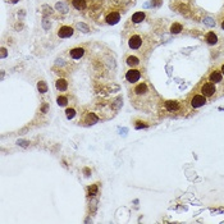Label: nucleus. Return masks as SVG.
Masks as SVG:
<instances>
[{
    "label": "nucleus",
    "instance_id": "aec40b11",
    "mask_svg": "<svg viewBox=\"0 0 224 224\" xmlns=\"http://www.w3.org/2000/svg\"><path fill=\"white\" fill-rule=\"evenodd\" d=\"M37 88H39V91L40 92H42V94H44V92H46L48 91V85L45 83V82H39V83H37Z\"/></svg>",
    "mask_w": 224,
    "mask_h": 224
},
{
    "label": "nucleus",
    "instance_id": "2eb2a0df",
    "mask_svg": "<svg viewBox=\"0 0 224 224\" xmlns=\"http://www.w3.org/2000/svg\"><path fill=\"white\" fill-rule=\"evenodd\" d=\"M143 20H145V13L143 12H137L132 15V18H131V21H132L133 23H141Z\"/></svg>",
    "mask_w": 224,
    "mask_h": 224
},
{
    "label": "nucleus",
    "instance_id": "0eeeda50",
    "mask_svg": "<svg viewBox=\"0 0 224 224\" xmlns=\"http://www.w3.org/2000/svg\"><path fill=\"white\" fill-rule=\"evenodd\" d=\"M73 33H74V30L69 26H62L58 30V36L62 37V39H68V37L73 36Z\"/></svg>",
    "mask_w": 224,
    "mask_h": 224
},
{
    "label": "nucleus",
    "instance_id": "c85d7f7f",
    "mask_svg": "<svg viewBox=\"0 0 224 224\" xmlns=\"http://www.w3.org/2000/svg\"><path fill=\"white\" fill-rule=\"evenodd\" d=\"M221 28H223V30H224V21H223V22H221Z\"/></svg>",
    "mask_w": 224,
    "mask_h": 224
},
{
    "label": "nucleus",
    "instance_id": "4be33fe9",
    "mask_svg": "<svg viewBox=\"0 0 224 224\" xmlns=\"http://www.w3.org/2000/svg\"><path fill=\"white\" fill-rule=\"evenodd\" d=\"M57 9H58L59 12H62V13H67V12H68L67 5L63 4V3H58V4H57Z\"/></svg>",
    "mask_w": 224,
    "mask_h": 224
},
{
    "label": "nucleus",
    "instance_id": "dca6fc26",
    "mask_svg": "<svg viewBox=\"0 0 224 224\" xmlns=\"http://www.w3.org/2000/svg\"><path fill=\"white\" fill-rule=\"evenodd\" d=\"M127 64H128L129 67L135 68V67H137V65L140 64V59H138L137 57H135V55H129V57L127 58Z\"/></svg>",
    "mask_w": 224,
    "mask_h": 224
},
{
    "label": "nucleus",
    "instance_id": "f8f14e48",
    "mask_svg": "<svg viewBox=\"0 0 224 224\" xmlns=\"http://www.w3.org/2000/svg\"><path fill=\"white\" fill-rule=\"evenodd\" d=\"M72 5L77 10H83L87 7V3L86 0H72Z\"/></svg>",
    "mask_w": 224,
    "mask_h": 224
},
{
    "label": "nucleus",
    "instance_id": "bb28decb",
    "mask_svg": "<svg viewBox=\"0 0 224 224\" xmlns=\"http://www.w3.org/2000/svg\"><path fill=\"white\" fill-rule=\"evenodd\" d=\"M10 3H13V4H15V3H18V0H10Z\"/></svg>",
    "mask_w": 224,
    "mask_h": 224
},
{
    "label": "nucleus",
    "instance_id": "a878e982",
    "mask_svg": "<svg viewBox=\"0 0 224 224\" xmlns=\"http://www.w3.org/2000/svg\"><path fill=\"white\" fill-rule=\"evenodd\" d=\"M5 57H7V50L3 48L2 49V58H5Z\"/></svg>",
    "mask_w": 224,
    "mask_h": 224
},
{
    "label": "nucleus",
    "instance_id": "39448f33",
    "mask_svg": "<svg viewBox=\"0 0 224 224\" xmlns=\"http://www.w3.org/2000/svg\"><path fill=\"white\" fill-rule=\"evenodd\" d=\"M140 78H141V70H138V69L132 68L126 73V80L131 83H136L137 81H140Z\"/></svg>",
    "mask_w": 224,
    "mask_h": 224
},
{
    "label": "nucleus",
    "instance_id": "7ed1b4c3",
    "mask_svg": "<svg viewBox=\"0 0 224 224\" xmlns=\"http://www.w3.org/2000/svg\"><path fill=\"white\" fill-rule=\"evenodd\" d=\"M200 92H201V95H204L205 98H211V96L215 95V92H216V86L213 82H205V83H202V86L200 88Z\"/></svg>",
    "mask_w": 224,
    "mask_h": 224
},
{
    "label": "nucleus",
    "instance_id": "1a4fd4ad",
    "mask_svg": "<svg viewBox=\"0 0 224 224\" xmlns=\"http://www.w3.org/2000/svg\"><path fill=\"white\" fill-rule=\"evenodd\" d=\"M82 122H83L85 124L90 126V124L98 123V122H99V118H98V115H96L95 113H86L85 117H83V119H82Z\"/></svg>",
    "mask_w": 224,
    "mask_h": 224
},
{
    "label": "nucleus",
    "instance_id": "6ab92c4d",
    "mask_svg": "<svg viewBox=\"0 0 224 224\" xmlns=\"http://www.w3.org/2000/svg\"><path fill=\"white\" fill-rule=\"evenodd\" d=\"M57 101H58V105H59V106H65V105L68 104V99H67L65 96H58Z\"/></svg>",
    "mask_w": 224,
    "mask_h": 224
},
{
    "label": "nucleus",
    "instance_id": "9b49d317",
    "mask_svg": "<svg viewBox=\"0 0 224 224\" xmlns=\"http://www.w3.org/2000/svg\"><path fill=\"white\" fill-rule=\"evenodd\" d=\"M83 54H85V49L83 48H74L69 51V55H70V58L73 59H81L83 57Z\"/></svg>",
    "mask_w": 224,
    "mask_h": 224
},
{
    "label": "nucleus",
    "instance_id": "ddd939ff",
    "mask_svg": "<svg viewBox=\"0 0 224 224\" xmlns=\"http://www.w3.org/2000/svg\"><path fill=\"white\" fill-rule=\"evenodd\" d=\"M55 87H57L58 91H65L68 88V82L64 78H59L57 82H55Z\"/></svg>",
    "mask_w": 224,
    "mask_h": 224
},
{
    "label": "nucleus",
    "instance_id": "6e6552de",
    "mask_svg": "<svg viewBox=\"0 0 224 224\" xmlns=\"http://www.w3.org/2000/svg\"><path fill=\"white\" fill-rule=\"evenodd\" d=\"M105 21H106L108 25H117L120 21V14L118 12H110L105 17Z\"/></svg>",
    "mask_w": 224,
    "mask_h": 224
},
{
    "label": "nucleus",
    "instance_id": "5701e85b",
    "mask_svg": "<svg viewBox=\"0 0 224 224\" xmlns=\"http://www.w3.org/2000/svg\"><path fill=\"white\" fill-rule=\"evenodd\" d=\"M77 27H78L80 30H82V31H83L85 33H87V32L90 31V28H88V26H86L85 23H78V25H77Z\"/></svg>",
    "mask_w": 224,
    "mask_h": 224
},
{
    "label": "nucleus",
    "instance_id": "9d476101",
    "mask_svg": "<svg viewBox=\"0 0 224 224\" xmlns=\"http://www.w3.org/2000/svg\"><path fill=\"white\" fill-rule=\"evenodd\" d=\"M209 80L213 83H220L223 81V73H221V70H213L210 73V76H209Z\"/></svg>",
    "mask_w": 224,
    "mask_h": 224
},
{
    "label": "nucleus",
    "instance_id": "cd10ccee",
    "mask_svg": "<svg viewBox=\"0 0 224 224\" xmlns=\"http://www.w3.org/2000/svg\"><path fill=\"white\" fill-rule=\"evenodd\" d=\"M221 73H223V76H224V64L221 65Z\"/></svg>",
    "mask_w": 224,
    "mask_h": 224
},
{
    "label": "nucleus",
    "instance_id": "412c9836",
    "mask_svg": "<svg viewBox=\"0 0 224 224\" xmlns=\"http://www.w3.org/2000/svg\"><path fill=\"white\" fill-rule=\"evenodd\" d=\"M98 193V184H92L91 187L88 188V195L90 196H95Z\"/></svg>",
    "mask_w": 224,
    "mask_h": 224
},
{
    "label": "nucleus",
    "instance_id": "4468645a",
    "mask_svg": "<svg viewBox=\"0 0 224 224\" xmlns=\"http://www.w3.org/2000/svg\"><path fill=\"white\" fill-rule=\"evenodd\" d=\"M205 39H206V42H208L209 45H215V44L218 42V36H216L214 32H209V33H206Z\"/></svg>",
    "mask_w": 224,
    "mask_h": 224
},
{
    "label": "nucleus",
    "instance_id": "f03ea898",
    "mask_svg": "<svg viewBox=\"0 0 224 224\" xmlns=\"http://www.w3.org/2000/svg\"><path fill=\"white\" fill-rule=\"evenodd\" d=\"M163 106L166 113H171V114L179 113L182 110V103L178 100H166V101H164Z\"/></svg>",
    "mask_w": 224,
    "mask_h": 224
},
{
    "label": "nucleus",
    "instance_id": "b1692460",
    "mask_svg": "<svg viewBox=\"0 0 224 224\" xmlns=\"http://www.w3.org/2000/svg\"><path fill=\"white\" fill-rule=\"evenodd\" d=\"M50 26H51V23L49 22V20H48V18H44V21H42V27H44L45 30H49Z\"/></svg>",
    "mask_w": 224,
    "mask_h": 224
},
{
    "label": "nucleus",
    "instance_id": "a211bd4d",
    "mask_svg": "<svg viewBox=\"0 0 224 224\" xmlns=\"http://www.w3.org/2000/svg\"><path fill=\"white\" fill-rule=\"evenodd\" d=\"M65 115H67L68 119H73L74 117H76V110H74L73 108H68L65 110Z\"/></svg>",
    "mask_w": 224,
    "mask_h": 224
},
{
    "label": "nucleus",
    "instance_id": "423d86ee",
    "mask_svg": "<svg viewBox=\"0 0 224 224\" xmlns=\"http://www.w3.org/2000/svg\"><path fill=\"white\" fill-rule=\"evenodd\" d=\"M128 46L133 50H138L142 46V37L140 35H132L128 40Z\"/></svg>",
    "mask_w": 224,
    "mask_h": 224
},
{
    "label": "nucleus",
    "instance_id": "f257e3e1",
    "mask_svg": "<svg viewBox=\"0 0 224 224\" xmlns=\"http://www.w3.org/2000/svg\"><path fill=\"white\" fill-rule=\"evenodd\" d=\"M153 94L154 92L148 88V85L147 83H145V82H142V83H140V85H137L135 88H133V91L131 92V101H132V104L133 105H136L137 103H140V101H151V98H153ZM147 104V103H146Z\"/></svg>",
    "mask_w": 224,
    "mask_h": 224
},
{
    "label": "nucleus",
    "instance_id": "20e7f679",
    "mask_svg": "<svg viewBox=\"0 0 224 224\" xmlns=\"http://www.w3.org/2000/svg\"><path fill=\"white\" fill-rule=\"evenodd\" d=\"M206 104V98L204 95H193L192 99L190 100V106L192 109H197V108H201Z\"/></svg>",
    "mask_w": 224,
    "mask_h": 224
},
{
    "label": "nucleus",
    "instance_id": "393cba45",
    "mask_svg": "<svg viewBox=\"0 0 224 224\" xmlns=\"http://www.w3.org/2000/svg\"><path fill=\"white\" fill-rule=\"evenodd\" d=\"M204 22H205V25H208V26H210V27H213V26L215 25V21H213L211 18H209V17H208V18H205V21H204Z\"/></svg>",
    "mask_w": 224,
    "mask_h": 224
},
{
    "label": "nucleus",
    "instance_id": "f3484780",
    "mask_svg": "<svg viewBox=\"0 0 224 224\" xmlns=\"http://www.w3.org/2000/svg\"><path fill=\"white\" fill-rule=\"evenodd\" d=\"M182 25L181 23H173L172 26H171V32L172 33H174V35H177V33H179L181 31H182Z\"/></svg>",
    "mask_w": 224,
    "mask_h": 224
}]
</instances>
